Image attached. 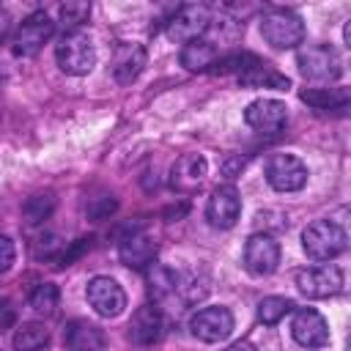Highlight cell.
Instances as JSON below:
<instances>
[{"label":"cell","instance_id":"1","mask_svg":"<svg viewBox=\"0 0 351 351\" xmlns=\"http://www.w3.org/2000/svg\"><path fill=\"white\" fill-rule=\"evenodd\" d=\"M55 60L60 66V71L71 74V77H82L96 66V47L93 38L82 30L74 33H63V38L55 44Z\"/></svg>","mask_w":351,"mask_h":351},{"label":"cell","instance_id":"2","mask_svg":"<svg viewBox=\"0 0 351 351\" xmlns=\"http://www.w3.org/2000/svg\"><path fill=\"white\" fill-rule=\"evenodd\" d=\"M261 36L274 49H293L304 41V22L288 8H271L261 16Z\"/></svg>","mask_w":351,"mask_h":351},{"label":"cell","instance_id":"3","mask_svg":"<svg viewBox=\"0 0 351 351\" xmlns=\"http://www.w3.org/2000/svg\"><path fill=\"white\" fill-rule=\"evenodd\" d=\"M346 230L335 219H315L302 230V247L313 261H332L346 250Z\"/></svg>","mask_w":351,"mask_h":351},{"label":"cell","instance_id":"4","mask_svg":"<svg viewBox=\"0 0 351 351\" xmlns=\"http://www.w3.org/2000/svg\"><path fill=\"white\" fill-rule=\"evenodd\" d=\"M296 66L304 80H315V82H335L343 74V60L337 49L329 44L302 47L296 52Z\"/></svg>","mask_w":351,"mask_h":351},{"label":"cell","instance_id":"5","mask_svg":"<svg viewBox=\"0 0 351 351\" xmlns=\"http://www.w3.org/2000/svg\"><path fill=\"white\" fill-rule=\"evenodd\" d=\"M307 165L293 154H274L266 162V181L277 192H299L307 184Z\"/></svg>","mask_w":351,"mask_h":351},{"label":"cell","instance_id":"6","mask_svg":"<svg viewBox=\"0 0 351 351\" xmlns=\"http://www.w3.org/2000/svg\"><path fill=\"white\" fill-rule=\"evenodd\" d=\"M52 30H55V22H52L44 11L30 14V16L16 27V33H14V38H11L14 55H19V58H33V55L49 41Z\"/></svg>","mask_w":351,"mask_h":351},{"label":"cell","instance_id":"7","mask_svg":"<svg viewBox=\"0 0 351 351\" xmlns=\"http://www.w3.org/2000/svg\"><path fill=\"white\" fill-rule=\"evenodd\" d=\"M85 296H88V304L93 307V313L101 315V318H115V315H121L123 307H126V293H123V288L118 285V280L104 277V274H99V277H93V280L88 282Z\"/></svg>","mask_w":351,"mask_h":351},{"label":"cell","instance_id":"8","mask_svg":"<svg viewBox=\"0 0 351 351\" xmlns=\"http://www.w3.org/2000/svg\"><path fill=\"white\" fill-rule=\"evenodd\" d=\"M189 329L203 343H219L233 332V313L222 304L217 307H200L189 318Z\"/></svg>","mask_w":351,"mask_h":351},{"label":"cell","instance_id":"9","mask_svg":"<svg viewBox=\"0 0 351 351\" xmlns=\"http://www.w3.org/2000/svg\"><path fill=\"white\" fill-rule=\"evenodd\" d=\"M244 121L258 134H277L288 121V107L280 99H255L244 110Z\"/></svg>","mask_w":351,"mask_h":351},{"label":"cell","instance_id":"10","mask_svg":"<svg viewBox=\"0 0 351 351\" xmlns=\"http://www.w3.org/2000/svg\"><path fill=\"white\" fill-rule=\"evenodd\" d=\"M244 266L255 277H266L280 266V244L269 233H252L244 244Z\"/></svg>","mask_w":351,"mask_h":351},{"label":"cell","instance_id":"11","mask_svg":"<svg viewBox=\"0 0 351 351\" xmlns=\"http://www.w3.org/2000/svg\"><path fill=\"white\" fill-rule=\"evenodd\" d=\"M208 22L211 16L206 5H181L167 22V36L176 44H189V41H197L208 30Z\"/></svg>","mask_w":351,"mask_h":351},{"label":"cell","instance_id":"12","mask_svg":"<svg viewBox=\"0 0 351 351\" xmlns=\"http://www.w3.org/2000/svg\"><path fill=\"white\" fill-rule=\"evenodd\" d=\"M296 285L310 299H326V296H335L343 288V271L332 263L310 266V269H302L296 274Z\"/></svg>","mask_w":351,"mask_h":351},{"label":"cell","instance_id":"13","mask_svg":"<svg viewBox=\"0 0 351 351\" xmlns=\"http://www.w3.org/2000/svg\"><path fill=\"white\" fill-rule=\"evenodd\" d=\"M208 176V162L203 154H184L176 159V165L170 167V186L181 195H189L195 189L203 186Z\"/></svg>","mask_w":351,"mask_h":351},{"label":"cell","instance_id":"14","mask_svg":"<svg viewBox=\"0 0 351 351\" xmlns=\"http://www.w3.org/2000/svg\"><path fill=\"white\" fill-rule=\"evenodd\" d=\"M239 214H241V197H239V192H236L230 184L217 186V189L211 192L208 203H206V219H208L214 228L228 230V228L236 225Z\"/></svg>","mask_w":351,"mask_h":351},{"label":"cell","instance_id":"15","mask_svg":"<svg viewBox=\"0 0 351 351\" xmlns=\"http://www.w3.org/2000/svg\"><path fill=\"white\" fill-rule=\"evenodd\" d=\"M291 335L304 348H321L329 343V326H326L324 315L318 310H310V307H302L293 313Z\"/></svg>","mask_w":351,"mask_h":351},{"label":"cell","instance_id":"16","mask_svg":"<svg viewBox=\"0 0 351 351\" xmlns=\"http://www.w3.org/2000/svg\"><path fill=\"white\" fill-rule=\"evenodd\" d=\"M145 60H148V52L143 44H134V41H123L115 47L112 52V63H110V71L115 77V82L121 85H132L143 69H145Z\"/></svg>","mask_w":351,"mask_h":351},{"label":"cell","instance_id":"17","mask_svg":"<svg viewBox=\"0 0 351 351\" xmlns=\"http://www.w3.org/2000/svg\"><path fill=\"white\" fill-rule=\"evenodd\" d=\"M118 258H121V263H126L132 269H143L156 258V241L145 230H132L121 239Z\"/></svg>","mask_w":351,"mask_h":351},{"label":"cell","instance_id":"18","mask_svg":"<svg viewBox=\"0 0 351 351\" xmlns=\"http://www.w3.org/2000/svg\"><path fill=\"white\" fill-rule=\"evenodd\" d=\"M162 329H165L162 313L154 304H143L134 310L129 321V340L137 346H154L162 337Z\"/></svg>","mask_w":351,"mask_h":351},{"label":"cell","instance_id":"19","mask_svg":"<svg viewBox=\"0 0 351 351\" xmlns=\"http://www.w3.org/2000/svg\"><path fill=\"white\" fill-rule=\"evenodd\" d=\"M63 337H66V346L71 351H104V346H107L101 329L88 324V321H71L66 326Z\"/></svg>","mask_w":351,"mask_h":351},{"label":"cell","instance_id":"20","mask_svg":"<svg viewBox=\"0 0 351 351\" xmlns=\"http://www.w3.org/2000/svg\"><path fill=\"white\" fill-rule=\"evenodd\" d=\"M239 82L250 85V88H277V90H285L291 82L288 77L277 74L269 63H263L261 58H252V63L239 74Z\"/></svg>","mask_w":351,"mask_h":351},{"label":"cell","instance_id":"21","mask_svg":"<svg viewBox=\"0 0 351 351\" xmlns=\"http://www.w3.org/2000/svg\"><path fill=\"white\" fill-rule=\"evenodd\" d=\"M217 63V47L211 41H189L181 49V66L186 71H211V66Z\"/></svg>","mask_w":351,"mask_h":351},{"label":"cell","instance_id":"22","mask_svg":"<svg viewBox=\"0 0 351 351\" xmlns=\"http://www.w3.org/2000/svg\"><path fill=\"white\" fill-rule=\"evenodd\" d=\"M302 101L315 110H346L351 93L348 88H307L302 90Z\"/></svg>","mask_w":351,"mask_h":351},{"label":"cell","instance_id":"23","mask_svg":"<svg viewBox=\"0 0 351 351\" xmlns=\"http://www.w3.org/2000/svg\"><path fill=\"white\" fill-rule=\"evenodd\" d=\"M145 282H148V293L156 299V302H165L167 296L176 293V282H178V274L165 266V263H151V269L145 271Z\"/></svg>","mask_w":351,"mask_h":351},{"label":"cell","instance_id":"24","mask_svg":"<svg viewBox=\"0 0 351 351\" xmlns=\"http://www.w3.org/2000/svg\"><path fill=\"white\" fill-rule=\"evenodd\" d=\"M208 277L203 271H186V274H178V282H176V293L181 296L184 304H197L208 296Z\"/></svg>","mask_w":351,"mask_h":351},{"label":"cell","instance_id":"25","mask_svg":"<svg viewBox=\"0 0 351 351\" xmlns=\"http://www.w3.org/2000/svg\"><path fill=\"white\" fill-rule=\"evenodd\" d=\"M55 211V195L52 192H38V195H30L22 206V219L25 225H41L44 219H49V214Z\"/></svg>","mask_w":351,"mask_h":351},{"label":"cell","instance_id":"26","mask_svg":"<svg viewBox=\"0 0 351 351\" xmlns=\"http://www.w3.org/2000/svg\"><path fill=\"white\" fill-rule=\"evenodd\" d=\"M47 340H49V332L44 329V324H36V321L19 324L14 332V348L16 351H38L47 346Z\"/></svg>","mask_w":351,"mask_h":351},{"label":"cell","instance_id":"27","mask_svg":"<svg viewBox=\"0 0 351 351\" xmlns=\"http://www.w3.org/2000/svg\"><path fill=\"white\" fill-rule=\"evenodd\" d=\"M291 310H293V302L291 299H285V296H266V299L258 302V321L266 324V326H274Z\"/></svg>","mask_w":351,"mask_h":351},{"label":"cell","instance_id":"28","mask_svg":"<svg viewBox=\"0 0 351 351\" xmlns=\"http://www.w3.org/2000/svg\"><path fill=\"white\" fill-rule=\"evenodd\" d=\"M58 299H60V291H58V285H52V282H38V285L30 291V296H27V304H30L36 313H44V315H49V313H55V307H58Z\"/></svg>","mask_w":351,"mask_h":351},{"label":"cell","instance_id":"29","mask_svg":"<svg viewBox=\"0 0 351 351\" xmlns=\"http://www.w3.org/2000/svg\"><path fill=\"white\" fill-rule=\"evenodd\" d=\"M90 14V5L88 3H63L58 8V16H60V25L69 27V33H74Z\"/></svg>","mask_w":351,"mask_h":351},{"label":"cell","instance_id":"30","mask_svg":"<svg viewBox=\"0 0 351 351\" xmlns=\"http://www.w3.org/2000/svg\"><path fill=\"white\" fill-rule=\"evenodd\" d=\"M115 208H118V200L112 195H101V197H93L90 203H85V211L90 219H107Z\"/></svg>","mask_w":351,"mask_h":351},{"label":"cell","instance_id":"31","mask_svg":"<svg viewBox=\"0 0 351 351\" xmlns=\"http://www.w3.org/2000/svg\"><path fill=\"white\" fill-rule=\"evenodd\" d=\"M60 252V239L55 233H41L36 241V258H52Z\"/></svg>","mask_w":351,"mask_h":351},{"label":"cell","instance_id":"32","mask_svg":"<svg viewBox=\"0 0 351 351\" xmlns=\"http://www.w3.org/2000/svg\"><path fill=\"white\" fill-rule=\"evenodd\" d=\"M85 250H90V236H82V239H77L69 250H63V252L58 255V263H60V266H71Z\"/></svg>","mask_w":351,"mask_h":351},{"label":"cell","instance_id":"33","mask_svg":"<svg viewBox=\"0 0 351 351\" xmlns=\"http://www.w3.org/2000/svg\"><path fill=\"white\" fill-rule=\"evenodd\" d=\"M14 258H16V247H14V241H11L8 236H0V274L11 269Z\"/></svg>","mask_w":351,"mask_h":351},{"label":"cell","instance_id":"34","mask_svg":"<svg viewBox=\"0 0 351 351\" xmlns=\"http://www.w3.org/2000/svg\"><path fill=\"white\" fill-rule=\"evenodd\" d=\"M11 324H14V307L3 299V302H0V329H3V326H11Z\"/></svg>","mask_w":351,"mask_h":351},{"label":"cell","instance_id":"35","mask_svg":"<svg viewBox=\"0 0 351 351\" xmlns=\"http://www.w3.org/2000/svg\"><path fill=\"white\" fill-rule=\"evenodd\" d=\"M225 351H255V346L250 343V340H236L233 346H228Z\"/></svg>","mask_w":351,"mask_h":351},{"label":"cell","instance_id":"36","mask_svg":"<svg viewBox=\"0 0 351 351\" xmlns=\"http://www.w3.org/2000/svg\"><path fill=\"white\" fill-rule=\"evenodd\" d=\"M343 38H346V44L351 47V25H346V30H343Z\"/></svg>","mask_w":351,"mask_h":351}]
</instances>
